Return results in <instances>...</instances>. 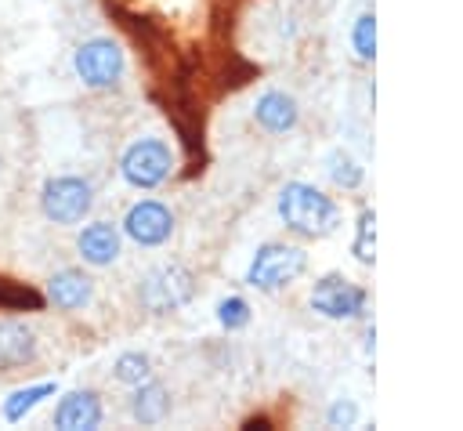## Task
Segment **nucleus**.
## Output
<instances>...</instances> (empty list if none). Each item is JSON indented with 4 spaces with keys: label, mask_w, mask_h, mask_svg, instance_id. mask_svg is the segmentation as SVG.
Wrapping results in <instances>:
<instances>
[{
    "label": "nucleus",
    "mask_w": 463,
    "mask_h": 431,
    "mask_svg": "<svg viewBox=\"0 0 463 431\" xmlns=\"http://www.w3.org/2000/svg\"><path fill=\"white\" fill-rule=\"evenodd\" d=\"M351 47H354V58L358 62H373L376 58V14L373 11H362L351 25Z\"/></svg>",
    "instance_id": "19"
},
{
    "label": "nucleus",
    "mask_w": 463,
    "mask_h": 431,
    "mask_svg": "<svg viewBox=\"0 0 463 431\" xmlns=\"http://www.w3.org/2000/svg\"><path fill=\"white\" fill-rule=\"evenodd\" d=\"M311 311H318L322 319H333V322H351V319H362L365 308H369V293L365 286L351 283L347 275L340 272H326L311 283Z\"/></svg>",
    "instance_id": "7"
},
{
    "label": "nucleus",
    "mask_w": 463,
    "mask_h": 431,
    "mask_svg": "<svg viewBox=\"0 0 463 431\" xmlns=\"http://www.w3.org/2000/svg\"><path fill=\"white\" fill-rule=\"evenodd\" d=\"M76 254L90 268H109L123 254V232L112 221H90L76 232Z\"/></svg>",
    "instance_id": "9"
},
{
    "label": "nucleus",
    "mask_w": 463,
    "mask_h": 431,
    "mask_svg": "<svg viewBox=\"0 0 463 431\" xmlns=\"http://www.w3.org/2000/svg\"><path fill=\"white\" fill-rule=\"evenodd\" d=\"M72 72L90 91H112L127 72V54L112 36H90L72 51Z\"/></svg>",
    "instance_id": "4"
},
{
    "label": "nucleus",
    "mask_w": 463,
    "mask_h": 431,
    "mask_svg": "<svg viewBox=\"0 0 463 431\" xmlns=\"http://www.w3.org/2000/svg\"><path fill=\"white\" fill-rule=\"evenodd\" d=\"M351 254L358 264H373L376 261V214L362 210L354 221V239H351Z\"/></svg>",
    "instance_id": "18"
},
{
    "label": "nucleus",
    "mask_w": 463,
    "mask_h": 431,
    "mask_svg": "<svg viewBox=\"0 0 463 431\" xmlns=\"http://www.w3.org/2000/svg\"><path fill=\"white\" fill-rule=\"evenodd\" d=\"M101 420H105V409H101V395L94 388L65 391L51 417V424L61 431H94V427H101Z\"/></svg>",
    "instance_id": "10"
},
{
    "label": "nucleus",
    "mask_w": 463,
    "mask_h": 431,
    "mask_svg": "<svg viewBox=\"0 0 463 431\" xmlns=\"http://www.w3.org/2000/svg\"><path fill=\"white\" fill-rule=\"evenodd\" d=\"M195 297V279L184 264L177 261H166V264H156L141 275L137 283V301L152 311V315H170L177 308H184L188 301Z\"/></svg>",
    "instance_id": "5"
},
{
    "label": "nucleus",
    "mask_w": 463,
    "mask_h": 431,
    "mask_svg": "<svg viewBox=\"0 0 463 431\" xmlns=\"http://www.w3.org/2000/svg\"><path fill=\"white\" fill-rule=\"evenodd\" d=\"M174 170V148L163 138H137L119 156V174L130 188H159Z\"/></svg>",
    "instance_id": "6"
},
{
    "label": "nucleus",
    "mask_w": 463,
    "mask_h": 431,
    "mask_svg": "<svg viewBox=\"0 0 463 431\" xmlns=\"http://www.w3.org/2000/svg\"><path fill=\"white\" fill-rule=\"evenodd\" d=\"M130 417L141 424V427H156L170 417V391L166 384H159L156 377L134 384V395H130Z\"/></svg>",
    "instance_id": "14"
},
{
    "label": "nucleus",
    "mask_w": 463,
    "mask_h": 431,
    "mask_svg": "<svg viewBox=\"0 0 463 431\" xmlns=\"http://www.w3.org/2000/svg\"><path fill=\"white\" fill-rule=\"evenodd\" d=\"M40 210L51 225H61V228L83 225L87 214L94 210V185L80 174H54L40 188Z\"/></svg>",
    "instance_id": "3"
},
{
    "label": "nucleus",
    "mask_w": 463,
    "mask_h": 431,
    "mask_svg": "<svg viewBox=\"0 0 463 431\" xmlns=\"http://www.w3.org/2000/svg\"><path fill=\"white\" fill-rule=\"evenodd\" d=\"M326 424L329 427H354L358 424V402L354 398H333V406L326 409Z\"/></svg>",
    "instance_id": "21"
},
{
    "label": "nucleus",
    "mask_w": 463,
    "mask_h": 431,
    "mask_svg": "<svg viewBox=\"0 0 463 431\" xmlns=\"http://www.w3.org/2000/svg\"><path fill=\"white\" fill-rule=\"evenodd\" d=\"M307 272V250L297 243H260L246 264V286L260 293H279Z\"/></svg>",
    "instance_id": "2"
},
{
    "label": "nucleus",
    "mask_w": 463,
    "mask_h": 431,
    "mask_svg": "<svg viewBox=\"0 0 463 431\" xmlns=\"http://www.w3.org/2000/svg\"><path fill=\"white\" fill-rule=\"evenodd\" d=\"M250 319H253V308H250L246 297H235V293H232V297H221V301H217V322H221L228 333L250 326Z\"/></svg>",
    "instance_id": "20"
},
{
    "label": "nucleus",
    "mask_w": 463,
    "mask_h": 431,
    "mask_svg": "<svg viewBox=\"0 0 463 431\" xmlns=\"http://www.w3.org/2000/svg\"><path fill=\"white\" fill-rule=\"evenodd\" d=\"M94 301V279L83 268H58L47 279V304L58 311H83Z\"/></svg>",
    "instance_id": "11"
},
{
    "label": "nucleus",
    "mask_w": 463,
    "mask_h": 431,
    "mask_svg": "<svg viewBox=\"0 0 463 431\" xmlns=\"http://www.w3.org/2000/svg\"><path fill=\"white\" fill-rule=\"evenodd\" d=\"M148 377H152V355H148V351H119V355H116V362H112V380L134 388V384H141V380H148Z\"/></svg>",
    "instance_id": "17"
},
{
    "label": "nucleus",
    "mask_w": 463,
    "mask_h": 431,
    "mask_svg": "<svg viewBox=\"0 0 463 431\" xmlns=\"http://www.w3.org/2000/svg\"><path fill=\"white\" fill-rule=\"evenodd\" d=\"M253 120L260 130L268 134H286L300 123V105L293 94L286 91H264L257 101H253Z\"/></svg>",
    "instance_id": "13"
},
{
    "label": "nucleus",
    "mask_w": 463,
    "mask_h": 431,
    "mask_svg": "<svg viewBox=\"0 0 463 431\" xmlns=\"http://www.w3.org/2000/svg\"><path fill=\"white\" fill-rule=\"evenodd\" d=\"M119 232H123L130 243H137V246H145V250H156V246H163V243L174 235V210H170L163 199H137V203H130V210L123 214Z\"/></svg>",
    "instance_id": "8"
},
{
    "label": "nucleus",
    "mask_w": 463,
    "mask_h": 431,
    "mask_svg": "<svg viewBox=\"0 0 463 431\" xmlns=\"http://www.w3.org/2000/svg\"><path fill=\"white\" fill-rule=\"evenodd\" d=\"M58 395V380H40V384H25V388H14L4 402H0V417L7 424H22L40 402L54 398Z\"/></svg>",
    "instance_id": "15"
},
{
    "label": "nucleus",
    "mask_w": 463,
    "mask_h": 431,
    "mask_svg": "<svg viewBox=\"0 0 463 431\" xmlns=\"http://www.w3.org/2000/svg\"><path fill=\"white\" fill-rule=\"evenodd\" d=\"M279 221L300 239H326L340 228V206L311 181H286L279 192Z\"/></svg>",
    "instance_id": "1"
},
{
    "label": "nucleus",
    "mask_w": 463,
    "mask_h": 431,
    "mask_svg": "<svg viewBox=\"0 0 463 431\" xmlns=\"http://www.w3.org/2000/svg\"><path fill=\"white\" fill-rule=\"evenodd\" d=\"M40 340L36 330L22 319H0V369H22L36 362Z\"/></svg>",
    "instance_id": "12"
},
{
    "label": "nucleus",
    "mask_w": 463,
    "mask_h": 431,
    "mask_svg": "<svg viewBox=\"0 0 463 431\" xmlns=\"http://www.w3.org/2000/svg\"><path fill=\"white\" fill-rule=\"evenodd\" d=\"M326 174H329V181H333L336 188H344V192H354V188L365 181V167H362L347 148H333V152L326 156Z\"/></svg>",
    "instance_id": "16"
}]
</instances>
